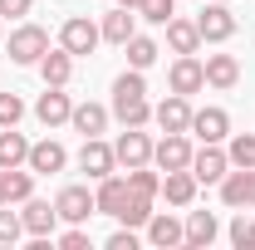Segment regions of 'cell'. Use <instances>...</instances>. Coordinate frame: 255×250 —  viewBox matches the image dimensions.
Returning <instances> with one entry per match:
<instances>
[{
	"instance_id": "6da1fadb",
	"label": "cell",
	"mask_w": 255,
	"mask_h": 250,
	"mask_svg": "<svg viewBox=\"0 0 255 250\" xmlns=\"http://www.w3.org/2000/svg\"><path fill=\"white\" fill-rule=\"evenodd\" d=\"M98 39H103V34H98V25L89 20V15H69V20H64V30H59V44L69 49V54H74V59L94 54V49H98Z\"/></svg>"
},
{
	"instance_id": "7a4b0ae2",
	"label": "cell",
	"mask_w": 255,
	"mask_h": 250,
	"mask_svg": "<svg viewBox=\"0 0 255 250\" xmlns=\"http://www.w3.org/2000/svg\"><path fill=\"white\" fill-rule=\"evenodd\" d=\"M196 30H201V44H226V39L236 34V15H231V5H226V0H211V5L196 15Z\"/></svg>"
},
{
	"instance_id": "3957f363",
	"label": "cell",
	"mask_w": 255,
	"mask_h": 250,
	"mask_svg": "<svg viewBox=\"0 0 255 250\" xmlns=\"http://www.w3.org/2000/svg\"><path fill=\"white\" fill-rule=\"evenodd\" d=\"M231 172V157L221 142H201V152H191V177L206 187H221V177Z\"/></svg>"
},
{
	"instance_id": "277c9868",
	"label": "cell",
	"mask_w": 255,
	"mask_h": 250,
	"mask_svg": "<svg viewBox=\"0 0 255 250\" xmlns=\"http://www.w3.org/2000/svg\"><path fill=\"white\" fill-rule=\"evenodd\" d=\"M79 172H89L94 182H103L108 172H118V152H113V142H103V137H84V147H79Z\"/></svg>"
},
{
	"instance_id": "5b68a950",
	"label": "cell",
	"mask_w": 255,
	"mask_h": 250,
	"mask_svg": "<svg viewBox=\"0 0 255 250\" xmlns=\"http://www.w3.org/2000/svg\"><path fill=\"white\" fill-rule=\"evenodd\" d=\"M191 113H196V108H191L187 94H167L157 108H152V123H157L162 132H191Z\"/></svg>"
},
{
	"instance_id": "8992f818",
	"label": "cell",
	"mask_w": 255,
	"mask_h": 250,
	"mask_svg": "<svg viewBox=\"0 0 255 250\" xmlns=\"http://www.w3.org/2000/svg\"><path fill=\"white\" fill-rule=\"evenodd\" d=\"M54 211H59V221H69V226H84V221L98 211V201H94L89 187H64L59 196H54Z\"/></svg>"
},
{
	"instance_id": "52a82bcc",
	"label": "cell",
	"mask_w": 255,
	"mask_h": 250,
	"mask_svg": "<svg viewBox=\"0 0 255 250\" xmlns=\"http://www.w3.org/2000/svg\"><path fill=\"white\" fill-rule=\"evenodd\" d=\"M167 84H172V94H201L206 89V64L196 59V54H177L172 64V74H167Z\"/></svg>"
},
{
	"instance_id": "ba28073f",
	"label": "cell",
	"mask_w": 255,
	"mask_h": 250,
	"mask_svg": "<svg viewBox=\"0 0 255 250\" xmlns=\"http://www.w3.org/2000/svg\"><path fill=\"white\" fill-rule=\"evenodd\" d=\"M113 152H118V167H147L152 162V137L142 127H123L118 142H113Z\"/></svg>"
},
{
	"instance_id": "9c48e42d",
	"label": "cell",
	"mask_w": 255,
	"mask_h": 250,
	"mask_svg": "<svg viewBox=\"0 0 255 250\" xmlns=\"http://www.w3.org/2000/svg\"><path fill=\"white\" fill-rule=\"evenodd\" d=\"M44 49H49V34L39 30V25H20V30L10 34V59L15 64H39Z\"/></svg>"
},
{
	"instance_id": "30bf717a",
	"label": "cell",
	"mask_w": 255,
	"mask_h": 250,
	"mask_svg": "<svg viewBox=\"0 0 255 250\" xmlns=\"http://www.w3.org/2000/svg\"><path fill=\"white\" fill-rule=\"evenodd\" d=\"M152 162H157L162 172L191 167V137H187V132H167L162 142H152Z\"/></svg>"
},
{
	"instance_id": "8fae6325",
	"label": "cell",
	"mask_w": 255,
	"mask_h": 250,
	"mask_svg": "<svg viewBox=\"0 0 255 250\" xmlns=\"http://www.w3.org/2000/svg\"><path fill=\"white\" fill-rule=\"evenodd\" d=\"M142 231H147V246H157V250L187 246V226H182L177 216H167V211H152V221H147Z\"/></svg>"
},
{
	"instance_id": "7c38bea8",
	"label": "cell",
	"mask_w": 255,
	"mask_h": 250,
	"mask_svg": "<svg viewBox=\"0 0 255 250\" xmlns=\"http://www.w3.org/2000/svg\"><path fill=\"white\" fill-rule=\"evenodd\" d=\"M69 113H74V98L64 94V89H54V84H44V94L34 103V118L44 127H59V123H69Z\"/></svg>"
},
{
	"instance_id": "4fadbf2b",
	"label": "cell",
	"mask_w": 255,
	"mask_h": 250,
	"mask_svg": "<svg viewBox=\"0 0 255 250\" xmlns=\"http://www.w3.org/2000/svg\"><path fill=\"white\" fill-rule=\"evenodd\" d=\"M20 221H25V236L44 241V236H54L59 211H54V201H39V196H30V201H25V211H20Z\"/></svg>"
},
{
	"instance_id": "5bb4252c",
	"label": "cell",
	"mask_w": 255,
	"mask_h": 250,
	"mask_svg": "<svg viewBox=\"0 0 255 250\" xmlns=\"http://www.w3.org/2000/svg\"><path fill=\"white\" fill-rule=\"evenodd\" d=\"M25 167H30L34 177H54V172L69 167V152H64L54 137H44V142H30V162Z\"/></svg>"
},
{
	"instance_id": "9a60e30c",
	"label": "cell",
	"mask_w": 255,
	"mask_h": 250,
	"mask_svg": "<svg viewBox=\"0 0 255 250\" xmlns=\"http://www.w3.org/2000/svg\"><path fill=\"white\" fill-rule=\"evenodd\" d=\"M191 132L201 142H226L231 137V113L226 108H196L191 113Z\"/></svg>"
},
{
	"instance_id": "2e32d148",
	"label": "cell",
	"mask_w": 255,
	"mask_h": 250,
	"mask_svg": "<svg viewBox=\"0 0 255 250\" xmlns=\"http://www.w3.org/2000/svg\"><path fill=\"white\" fill-rule=\"evenodd\" d=\"M98 34H103L108 44H118V49H123L128 39L137 34V10H123V5H113V10L103 15V25H98Z\"/></svg>"
},
{
	"instance_id": "e0dca14e",
	"label": "cell",
	"mask_w": 255,
	"mask_h": 250,
	"mask_svg": "<svg viewBox=\"0 0 255 250\" xmlns=\"http://www.w3.org/2000/svg\"><path fill=\"white\" fill-rule=\"evenodd\" d=\"M196 187H201V182L191 177V167H177V172L162 177L157 196H167V206H191V201H196Z\"/></svg>"
},
{
	"instance_id": "ac0fdd59",
	"label": "cell",
	"mask_w": 255,
	"mask_h": 250,
	"mask_svg": "<svg viewBox=\"0 0 255 250\" xmlns=\"http://www.w3.org/2000/svg\"><path fill=\"white\" fill-rule=\"evenodd\" d=\"M108 108L103 103H74V113H69V123H74V132H84V137H103L108 132Z\"/></svg>"
},
{
	"instance_id": "d6986e66",
	"label": "cell",
	"mask_w": 255,
	"mask_h": 250,
	"mask_svg": "<svg viewBox=\"0 0 255 250\" xmlns=\"http://www.w3.org/2000/svg\"><path fill=\"white\" fill-rule=\"evenodd\" d=\"M251 182H255V167H231L221 177V201L231 211H241V206L251 201Z\"/></svg>"
},
{
	"instance_id": "ffe728a7",
	"label": "cell",
	"mask_w": 255,
	"mask_h": 250,
	"mask_svg": "<svg viewBox=\"0 0 255 250\" xmlns=\"http://www.w3.org/2000/svg\"><path fill=\"white\" fill-rule=\"evenodd\" d=\"M128 196H132V187H128V177H118V172H108V177L98 182V191H94V201H98L103 216H118Z\"/></svg>"
},
{
	"instance_id": "44dd1931",
	"label": "cell",
	"mask_w": 255,
	"mask_h": 250,
	"mask_svg": "<svg viewBox=\"0 0 255 250\" xmlns=\"http://www.w3.org/2000/svg\"><path fill=\"white\" fill-rule=\"evenodd\" d=\"M34 69H39V79H44V84H54V89H64V84H69V79H74V54H69V49H44V59L34 64Z\"/></svg>"
},
{
	"instance_id": "7402d4cb",
	"label": "cell",
	"mask_w": 255,
	"mask_h": 250,
	"mask_svg": "<svg viewBox=\"0 0 255 250\" xmlns=\"http://www.w3.org/2000/svg\"><path fill=\"white\" fill-rule=\"evenodd\" d=\"M167 49H172V54H196V49H201V30H196V20L172 15V20H167Z\"/></svg>"
},
{
	"instance_id": "603a6c76",
	"label": "cell",
	"mask_w": 255,
	"mask_h": 250,
	"mask_svg": "<svg viewBox=\"0 0 255 250\" xmlns=\"http://www.w3.org/2000/svg\"><path fill=\"white\" fill-rule=\"evenodd\" d=\"M206 84L211 89H236L241 84V59L236 54H206Z\"/></svg>"
},
{
	"instance_id": "cb8c5ba5",
	"label": "cell",
	"mask_w": 255,
	"mask_h": 250,
	"mask_svg": "<svg viewBox=\"0 0 255 250\" xmlns=\"http://www.w3.org/2000/svg\"><path fill=\"white\" fill-rule=\"evenodd\" d=\"M216 236H221V221L211 216V211H191L187 216V246L191 250H206Z\"/></svg>"
},
{
	"instance_id": "d4e9b609",
	"label": "cell",
	"mask_w": 255,
	"mask_h": 250,
	"mask_svg": "<svg viewBox=\"0 0 255 250\" xmlns=\"http://www.w3.org/2000/svg\"><path fill=\"white\" fill-rule=\"evenodd\" d=\"M25 162H30V137L15 132V127H0V167L10 172V167H25Z\"/></svg>"
},
{
	"instance_id": "484cf974",
	"label": "cell",
	"mask_w": 255,
	"mask_h": 250,
	"mask_svg": "<svg viewBox=\"0 0 255 250\" xmlns=\"http://www.w3.org/2000/svg\"><path fill=\"white\" fill-rule=\"evenodd\" d=\"M113 118L123 127H147L152 123V103L147 98H113Z\"/></svg>"
},
{
	"instance_id": "4316f807",
	"label": "cell",
	"mask_w": 255,
	"mask_h": 250,
	"mask_svg": "<svg viewBox=\"0 0 255 250\" xmlns=\"http://www.w3.org/2000/svg\"><path fill=\"white\" fill-rule=\"evenodd\" d=\"M34 196V172L30 167H10L5 172V206H25Z\"/></svg>"
},
{
	"instance_id": "83f0119b",
	"label": "cell",
	"mask_w": 255,
	"mask_h": 250,
	"mask_svg": "<svg viewBox=\"0 0 255 250\" xmlns=\"http://www.w3.org/2000/svg\"><path fill=\"white\" fill-rule=\"evenodd\" d=\"M152 201H157V196H142V191H132V196H128L123 201V211H118V226H132V231H137V226H147V221H152Z\"/></svg>"
},
{
	"instance_id": "f1b7e54d",
	"label": "cell",
	"mask_w": 255,
	"mask_h": 250,
	"mask_svg": "<svg viewBox=\"0 0 255 250\" xmlns=\"http://www.w3.org/2000/svg\"><path fill=\"white\" fill-rule=\"evenodd\" d=\"M123 49H128V69H152V64H157V54H162L157 39H147V34H132Z\"/></svg>"
},
{
	"instance_id": "f546056e",
	"label": "cell",
	"mask_w": 255,
	"mask_h": 250,
	"mask_svg": "<svg viewBox=\"0 0 255 250\" xmlns=\"http://www.w3.org/2000/svg\"><path fill=\"white\" fill-rule=\"evenodd\" d=\"M226 157H231V167H255V132L226 137Z\"/></svg>"
},
{
	"instance_id": "4dcf8cb0",
	"label": "cell",
	"mask_w": 255,
	"mask_h": 250,
	"mask_svg": "<svg viewBox=\"0 0 255 250\" xmlns=\"http://www.w3.org/2000/svg\"><path fill=\"white\" fill-rule=\"evenodd\" d=\"M113 98H147V79H142V69H123V74L113 79Z\"/></svg>"
},
{
	"instance_id": "1f68e13d",
	"label": "cell",
	"mask_w": 255,
	"mask_h": 250,
	"mask_svg": "<svg viewBox=\"0 0 255 250\" xmlns=\"http://www.w3.org/2000/svg\"><path fill=\"white\" fill-rule=\"evenodd\" d=\"M128 187L142 191V196H157V191H162V177L152 172V162H147V167H128Z\"/></svg>"
},
{
	"instance_id": "d6a6232c",
	"label": "cell",
	"mask_w": 255,
	"mask_h": 250,
	"mask_svg": "<svg viewBox=\"0 0 255 250\" xmlns=\"http://www.w3.org/2000/svg\"><path fill=\"white\" fill-rule=\"evenodd\" d=\"M177 15V0H142L137 5V20H147V25H167Z\"/></svg>"
},
{
	"instance_id": "836d02e7",
	"label": "cell",
	"mask_w": 255,
	"mask_h": 250,
	"mask_svg": "<svg viewBox=\"0 0 255 250\" xmlns=\"http://www.w3.org/2000/svg\"><path fill=\"white\" fill-rule=\"evenodd\" d=\"M226 236H231V246H236V250H255V221L241 211V216L231 221V231H226Z\"/></svg>"
},
{
	"instance_id": "e575fe53",
	"label": "cell",
	"mask_w": 255,
	"mask_h": 250,
	"mask_svg": "<svg viewBox=\"0 0 255 250\" xmlns=\"http://www.w3.org/2000/svg\"><path fill=\"white\" fill-rule=\"evenodd\" d=\"M20 236H25V221H20V211L0 206V246H15Z\"/></svg>"
},
{
	"instance_id": "d590c367",
	"label": "cell",
	"mask_w": 255,
	"mask_h": 250,
	"mask_svg": "<svg viewBox=\"0 0 255 250\" xmlns=\"http://www.w3.org/2000/svg\"><path fill=\"white\" fill-rule=\"evenodd\" d=\"M25 118V98L20 94H0V127H15Z\"/></svg>"
},
{
	"instance_id": "8d00e7d4",
	"label": "cell",
	"mask_w": 255,
	"mask_h": 250,
	"mask_svg": "<svg viewBox=\"0 0 255 250\" xmlns=\"http://www.w3.org/2000/svg\"><path fill=\"white\" fill-rule=\"evenodd\" d=\"M59 241V250H89V231H79V226H69L64 236H54Z\"/></svg>"
},
{
	"instance_id": "74e56055",
	"label": "cell",
	"mask_w": 255,
	"mask_h": 250,
	"mask_svg": "<svg viewBox=\"0 0 255 250\" xmlns=\"http://www.w3.org/2000/svg\"><path fill=\"white\" fill-rule=\"evenodd\" d=\"M108 250H137V231H132V226H118V231L108 236Z\"/></svg>"
},
{
	"instance_id": "f35d334b",
	"label": "cell",
	"mask_w": 255,
	"mask_h": 250,
	"mask_svg": "<svg viewBox=\"0 0 255 250\" xmlns=\"http://www.w3.org/2000/svg\"><path fill=\"white\" fill-rule=\"evenodd\" d=\"M30 5H34V0H0V20H5V15L20 20V15H30Z\"/></svg>"
},
{
	"instance_id": "ab89813d",
	"label": "cell",
	"mask_w": 255,
	"mask_h": 250,
	"mask_svg": "<svg viewBox=\"0 0 255 250\" xmlns=\"http://www.w3.org/2000/svg\"><path fill=\"white\" fill-rule=\"evenodd\" d=\"M0 206H5V167H0Z\"/></svg>"
},
{
	"instance_id": "60d3db41",
	"label": "cell",
	"mask_w": 255,
	"mask_h": 250,
	"mask_svg": "<svg viewBox=\"0 0 255 250\" xmlns=\"http://www.w3.org/2000/svg\"><path fill=\"white\" fill-rule=\"evenodd\" d=\"M118 5H123V10H137V5H142V0H118Z\"/></svg>"
},
{
	"instance_id": "b9f144b4",
	"label": "cell",
	"mask_w": 255,
	"mask_h": 250,
	"mask_svg": "<svg viewBox=\"0 0 255 250\" xmlns=\"http://www.w3.org/2000/svg\"><path fill=\"white\" fill-rule=\"evenodd\" d=\"M246 206H251V211H255V182H251V201H246Z\"/></svg>"
},
{
	"instance_id": "7bdbcfd3",
	"label": "cell",
	"mask_w": 255,
	"mask_h": 250,
	"mask_svg": "<svg viewBox=\"0 0 255 250\" xmlns=\"http://www.w3.org/2000/svg\"><path fill=\"white\" fill-rule=\"evenodd\" d=\"M0 39H5V20H0Z\"/></svg>"
},
{
	"instance_id": "ee69618b",
	"label": "cell",
	"mask_w": 255,
	"mask_h": 250,
	"mask_svg": "<svg viewBox=\"0 0 255 250\" xmlns=\"http://www.w3.org/2000/svg\"><path fill=\"white\" fill-rule=\"evenodd\" d=\"M226 5H231V0H226Z\"/></svg>"
}]
</instances>
